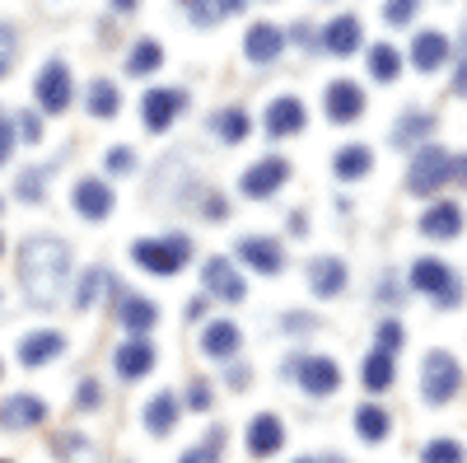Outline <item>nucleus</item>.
<instances>
[{"label": "nucleus", "mask_w": 467, "mask_h": 463, "mask_svg": "<svg viewBox=\"0 0 467 463\" xmlns=\"http://www.w3.org/2000/svg\"><path fill=\"white\" fill-rule=\"evenodd\" d=\"M70 281V244L57 235H33L19 248V286L33 309H52Z\"/></svg>", "instance_id": "1"}, {"label": "nucleus", "mask_w": 467, "mask_h": 463, "mask_svg": "<svg viewBox=\"0 0 467 463\" xmlns=\"http://www.w3.org/2000/svg\"><path fill=\"white\" fill-rule=\"evenodd\" d=\"M131 258H136V267H145L150 277H178L182 267H187V258H192V244H187L182 235H169V239H136Z\"/></svg>", "instance_id": "2"}, {"label": "nucleus", "mask_w": 467, "mask_h": 463, "mask_svg": "<svg viewBox=\"0 0 467 463\" xmlns=\"http://www.w3.org/2000/svg\"><path fill=\"white\" fill-rule=\"evenodd\" d=\"M458 389H462V365L449 352H425V361H420V398L440 407Z\"/></svg>", "instance_id": "3"}, {"label": "nucleus", "mask_w": 467, "mask_h": 463, "mask_svg": "<svg viewBox=\"0 0 467 463\" xmlns=\"http://www.w3.org/2000/svg\"><path fill=\"white\" fill-rule=\"evenodd\" d=\"M411 286H416L420 295H435L440 309L462 304V286H458V277H453V267L440 262V258H416V262H411Z\"/></svg>", "instance_id": "4"}, {"label": "nucleus", "mask_w": 467, "mask_h": 463, "mask_svg": "<svg viewBox=\"0 0 467 463\" xmlns=\"http://www.w3.org/2000/svg\"><path fill=\"white\" fill-rule=\"evenodd\" d=\"M453 178V160L440 150V145H425L411 154V174H407V187L416 197H435V192Z\"/></svg>", "instance_id": "5"}, {"label": "nucleus", "mask_w": 467, "mask_h": 463, "mask_svg": "<svg viewBox=\"0 0 467 463\" xmlns=\"http://www.w3.org/2000/svg\"><path fill=\"white\" fill-rule=\"evenodd\" d=\"M33 94H37V108H47L52 118L66 112L70 108V70H66V61H47L43 70H37Z\"/></svg>", "instance_id": "6"}, {"label": "nucleus", "mask_w": 467, "mask_h": 463, "mask_svg": "<svg viewBox=\"0 0 467 463\" xmlns=\"http://www.w3.org/2000/svg\"><path fill=\"white\" fill-rule=\"evenodd\" d=\"M285 178H290V164L281 160V154H271V160H257V164L244 169L239 187H244V197H257L262 202V197H271V192H281Z\"/></svg>", "instance_id": "7"}, {"label": "nucleus", "mask_w": 467, "mask_h": 463, "mask_svg": "<svg viewBox=\"0 0 467 463\" xmlns=\"http://www.w3.org/2000/svg\"><path fill=\"white\" fill-rule=\"evenodd\" d=\"M202 281H206V295H215V300H224V304H239V300L248 295L239 267H234L229 258H211V262L202 267Z\"/></svg>", "instance_id": "8"}, {"label": "nucleus", "mask_w": 467, "mask_h": 463, "mask_svg": "<svg viewBox=\"0 0 467 463\" xmlns=\"http://www.w3.org/2000/svg\"><path fill=\"white\" fill-rule=\"evenodd\" d=\"M295 374H299V389H304V394L327 398V394L341 389V365L327 361V356H304V361L295 365Z\"/></svg>", "instance_id": "9"}, {"label": "nucleus", "mask_w": 467, "mask_h": 463, "mask_svg": "<svg viewBox=\"0 0 467 463\" xmlns=\"http://www.w3.org/2000/svg\"><path fill=\"white\" fill-rule=\"evenodd\" d=\"M182 108H187V94L182 89H150L145 103H140V118H145L150 132H169Z\"/></svg>", "instance_id": "10"}, {"label": "nucleus", "mask_w": 467, "mask_h": 463, "mask_svg": "<svg viewBox=\"0 0 467 463\" xmlns=\"http://www.w3.org/2000/svg\"><path fill=\"white\" fill-rule=\"evenodd\" d=\"M0 421H5L10 431H28V426H43L47 421V403L33 398V394H10L0 403Z\"/></svg>", "instance_id": "11"}, {"label": "nucleus", "mask_w": 467, "mask_h": 463, "mask_svg": "<svg viewBox=\"0 0 467 463\" xmlns=\"http://www.w3.org/2000/svg\"><path fill=\"white\" fill-rule=\"evenodd\" d=\"M360 37H365V28H360L356 15H337V19L323 28V52H327V57H356V52H360Z\"/></svg>", "instance_id": "12"}, {"label": "nucleus", "mask_w": 467, "mask_h": 463, "mask_svg": "<svg viewBox=\"0 0 467 463\" xmlns=\"http://www.w3.org/2000/svg\"><path fill=\"white\" fill-rule=\"evenodd\" d=\"M420 235L425 239H458L462 235V211H458V202H435V206H425L420 211Z\"/></svg>", "instance_id": "13"}, {"label": "nucleus", "mask_w": 467, "mask_h": 463, "mask_svg": "<svg viewBox=\"0 0 467 463\" xmlns=\"http://www.w3.org/2000/svg\"><path fill=\"white\" fill-rule=\"evenodd\" d=\"M239 258L253 267V272H262V277H276L281 267H285V248L276 239H262V235H248L239 244Z\"/></svg>", "instance_id": "14"}, {"label": "nucleus", "mask_w": 467, "mask_h": 463, "mask_svg": "<svg viewBox=\"0 0 467 463\" xmlns=\"http://www.w3.org/2000/svg\"><path fill=\"white\" fill-rule=\"evenodd\" d=\"M365 112V89L356 80H332L327 85V118L332 122H356Z\"/></svg>", "instance_id": "15"}, {"label": "nucleus", "mask_w": 467, "mask_h": 463, "mask_svg": "<svg viewBox=\"0 0 467 463\" xmlns=\"http://www.w3.org/2000/svg\"><path fill=\"white\" fill-rule=\"evenodd\" d=\"M281 445H285L281 416H271V412L253 416V426H248V454L253 458H271V454H281Z\"/></svg>", "instance_id": "16"}, {"label": "nucleus", "mask_w": 467, "mask_h": 463, "mask_svg": "<svg viewBox=\"0 0 467 463\" xmlns=\"http://www.w3.org/2000/svg\"><path fill=\"white\" fill-rule=\"evenodd\" d=\"M304 122H308V112H304L299 99L281 94V99L266 103V132L271 136H295V132H304Z\"/></svg>", "instance_id": "17"}, {"label": "nucleus", "mask_w": 467, "mask_h": 463, "mask_svg": "<svg viewBox=\"0 0 467 463\" xmlns=\"http://www.w3.org/2000/svg\"><path fill=\"white\" fill-rule=\"evenodd\" d=\"M61 352H66V337H61V332H52V328H43V332H28V337L19 342V365L37 370V365L57 361Z\"/></svg>", "instance_id": "18"}, {"label": "nucleus", "mask_w": 467, "mask_h": 463, "mask_svg": "<svg viewBox=\"0 0 467 463\" xmlns=\"http://www.w3.org/2000/svg\"><path fill=\"white\" fill-rule=\"evenodd\" d=\"M154 361H160V352H154L145 337L122 342V346H117V356H112V365H117V374H122V379H140V374H150Z\"/></svg>", "instance_id": "19"}, {"label": "nucleus", "mask_w": 467, "mask_h": 463, "mask_svg": "<svg viewBox=\"0 0 467 463\" xmlns=\"http://www.w3.org/2000/svg\"><path fill=\"white\" fill-rule=\"evenodd\" d=\"M244 52H248V61H257V66L276 61V57L285 52V33H281L276 24H253L248 37H244Z\"/></svg>", "instance_id": "20"}, {"label": "nucleus", "mask_w": 467, "mask_h": 463, "mask_svg": "<svg viewBox=\"0 0 467 463\" xmlns=\"http://www.w3.org/2000/svg\"><path fill=\"white\" fill-rule=\"evenodd\" d=\"M75 211H80L85 220L112 216V187L99 183V178H80V183H75Z\"/></svg>", "instance_id": "21"}, {"label": "nucleus", "mask_w": 467, "mask_h": 463, "mask_svg": "<svg viewBox=\"0 0 467 463\" xmlns=\"http://www.w3.org/2000/svg\"><path fill=\"white\" fill-rule=\"evenodd\" d=\"M308 290L323 295V300L341 295L346 290V262L341 258H314L308 262Z\"/></svg>", "instance_id": "22"}, {"label": "nucleus", "mask_w": 467, "mask_h": 463, "mask_svg": "<svg viewBox=\"0 0 467 463\" xmlns=\"http://www.w3.org/2000/svg\"><path fill=\"white\" fill-rule=\"evenodd\" d=\"M444 61H449V37L435 33V28L416 33V43H411V66H416L420 75H431V70H440Z\"/></svg>", "instance_id": "23"}, {"label": "nucleus", "mask_w": 467, "mask_h": 463, "mask_svg": "<svg viewBox=\"0 0 467 463\" xmlns=\"http://www.w3.org/2000/svg\"><path fill=\"white\" fill-rule=\"evenodd\" d=\"M244 346V332L234 328L229 319H215V323H206V332H202V352L206 356H215V361H229L234 352Z\"/></svg>", "instance_id": "24"}, {"label": "nucleus", "mask_w": 467, "mask_h": 463, "mask_svg": "<svg viewBox=\"0 0 467 463\" xmlns=\"http://www.w3.org/2000/svg\"><path fill=\"white\" fill-rule=\"evenodd\" d=\"M117 319H122V328H131V332H150L154 323H160V309H154L150 300H140V295H131V290H122L117 295Z\"/></svg>", "instance_id": "25"}, {"label": "nucleus", "mask_w": 467, "mask_h": 463, "mask_svg": "<svg viewBox=\"0 0 467 463\" xmlns=\"http://www.w3.org/2000/svg\"><path fill=\"white\" fill-rule=\"evenodd\" d=\"M145 426H150V436H169L173 426H178V398L173 394H154L150 403H145Z\"/></svg>", "instance_id": "26"}, {"label": "nucleus", "mask_w": 467, "mask_h": 463, "mask_svg": "<svg viewBox=\"0 0 467 463\" xmlns=\"http://www.w3.org/2000/svg\"><path fill=\"white\" fill-rule=\"evenodd\" d=\"M356 431H360V440L379 445V440H388V431H393V416H388L383 407H374V403H365L356 412Z\"/></svg>", "instance_id": "27"}, {"label": "nucleus", "mask_w": 467, "mask_h": 463, "mask_svg": "<svg viewBox=\"0 0 467 463\" xmlns=\"http://www.w3.org/2000/svg\"><path fill=\"white\" fill-rule=\"evenodd\" d=\"M369 164H374V150L369 145H346V150H337V160H332L337 178H365Z\"/></svg>", "instance_id": "28"}, {"label": "nucleus", "mask_w": 467, "mask_h": 463, "mask_svg": "<svg viewBox=\"0 0 467 463\" xmlns=\"http://www.w3.org/2000/svg\"><path fill=\"white\" fill-rule=\"evenodd\" d=\"M85 108L94 112V118H117V108H122V89H117L112 80H94L89 94H85Z\"/></svg>", "instance_id": "29"}, {"label": "nucleus", "mask_w": 467, "mask_h": 463, "mask_svg": "<svg viewBox=\"0 0 467 463\" xmlns=\"http://www.w3.org/2000/svg\"><path fill=\"white\" fill-rule=\"evenodd\" d=\"M393 379H398L393 356H388V352H369V361H365V389L383 394V389H393Z\"/></svg>", "instance_id": "30"}, {"label": "nucleus", "mask_w": 467, "mask_h": 463, "mask_svg": "<svg viewBox=\"0 0 467 463\" xmlns=\"http://www.w3.org/2000/svg\"><path fill=\"white\" fill-rule=\"evenodd\" d=\"M192 5V19H202V24H220L224 15H244L248 0H187Z\"/></svg>", "instance_id": "31"}, {"label": "nucleus", "mask_w": 467, "mask_h": 463, "mask_svg": "<svg viewBox=\"0 0 467 463\" xmlns=\"http://www.w3.org/2000/svg\"><path fill=\"white\" fill-rule=\"evenodd\" d=\"M160 61H164V47L150 43V37H140V43L131 47V57H127V70L131 75H150V70H160Z\"/></svg>", "instance_id": "32"}, {"label": "nucleus", "mask_w": 467, "mask_h": 463, "mask_svg": "<svg viewBox=\"0 0 467 463\" xmlns=\"http://www.w3.org/2000/svg\"><path fill=\"white\" fill-rule=\"evenodd\" d=\"M369 75H374V80H398V75H402V57H398V47L379 43V47L369 52Z\"/></svg>", "instance_id": "33"}, {"label": "nucleus", "mask_w": 467, "mask_h": 463, "mask_svg": "<svg viewBox=\"0 0 467 463\" xmlns=\"http://www.w3.org/2000/svg\"><path fill=\"white\" fill-rule=\"evenodd\" d=\"M215 136L239 145V141L248 136V112H244V108H224V112H215Z\"/></svg>", "instance_id": "34"}, {"label": "nucleus", "mask_w": 467, "mask_h": 463, "mask_svg": "<svg viewBox=\"0 0 467 463\" xmlns=\"http://www.w3.org/2000/svg\"><path fill=\"white\" fill-rule=\"evenodd\" d=\"M220 445H224V431H220V426H211V431H206V440H202V445H192L178 463H220Z\"/></svg>", "instance_id": "35"}, {"label": "nucleus", "mask_w": 467, "mask_h": 463, "mask_svg": "<svg viewBox=\"0 0 467 463\" xmlns=\"http://www.w3.org/2000/svg\"><path fill=\"white\" fill-rule=\"evenodd\" d=\"M431 127H435V118H431V112H407V118L398 122V132H393V145H411L416 136H425Z\"/></svg>", "instance_id": "36"}, {"label": "nucleus", "mask_w": 467, "mask_h": 463, "mask_svg": "<svg viewBox=\"0 0 467 463\" xmlns=\"http://www.w3.org/2000/svg\"><path fill=\"white\" fill-rule=\"evenodd\" d=\"M467 454H462V445L458 440H431L420 449V463H462Z\"/></svg>", "instance_id": "37"}, {"label": "nucleus", "mask_w": 467, "mask_h": 463, "mask_svg": "<svg viewBox=\"0 0 467 463\" xmlns=\"http://www.w3.org/2000/svg\"><path fill=\"white\" fill-rule=\"evenodd\" d=\"M103 286H108V272H85L80 286H75V304H80V309H94Z\"/></svg>", "instance_id": "38"}, {"label": "nucleus", "mask_w": 467, "mask_h": 463, "mask_svg": "<svg viewBox=\"0 0 467 463\" xmlns=\"http://www.w3.org/2000/svg\"><path fill=\"white\" fill-rule=\"evenodd\" d=\"M374 337H379V352H388V356H398V346H402V323H398V319H383Z\"/></svg>", "instance_id": "39"}, {"label": "nucleus", "mask_w": 467, "mask_h": 463, "mask_svg": "<svg viewBox=\"0 0 467 463\" xmlns=\"http://www.w3.org/2000/svg\"><path fill=\"white\" fill-rule=\"evenodd\" d=\"M416 10H420V0H388V5H383V19L402 28V24L416 19Z\"/></svg>", "instance_id": "40"}, {"label": "nucleus", "mask_w": 467, "mask_h": 463, "mask_svg": "<svg viewBox=\"0 0 467 463\" xmlns=\"http://www.w3.org/2000/svg\"><path fill=\"white\" fill-rule=\"evenodd\" d=\"M15 47H19L15 28H10V24H0V75H5V70L15 66Z\"/></svg>", "instance_id": "41"}, {"label": "nucleus", "mask_w": 467, "mask_h": 463, "mask_svg": "<svg viewBox=\"0 0 467 463\" xmlns=\"http://www.w3.org/2000/svg\"><path fill=\"white\" fill-rule=\"evenodd\" d=\"M131 164H136V150H127V145L108 150V174H131Z\"/></svg>", "instance_id": "42"}, {"label": "nucleus", "mask_w": 467, "mask_h": 463, "mask_svg": "<svg viewBox=\"0 0 467 463\" xmlns=\"http://www.w3.org/2000/svg\"><path fill=\"white\" fill-rule=\"evenodd\" d=\"M15 122H10V112H0V169L10 164V150H15Z\"/></svg>", "instance_id": "43"}, {"label": "nucleus", "mask_w": 467, "mask_h": 463, "mask_svg": "<svg viewBox=\"0 0 467 463\" xmlns=\"http://www.w3.org/2000/svg\"><path fill=\"white\" fill-rule=\"evenodd\" d=\"M99 403H103L99 384H94V379H85V384H80V394H75V407H80V412H94Z\"/></svg>", "instance_id": "44"}, {"label": "nucleus", "mask_w": 467, "mask_h": 463, "mask_svg": "<svg viewBox=\"0 0 467 463\" xmlns=\"http://www.w3.org/2000/svg\"><path fill=\"white\" fill-rule=\"evenodd\" d=\"M15 127H19V136H24V141H43V122H37V112H19Z\"/></svg>", "instance_id": "45"}, {"label": "nucleus", "mask_w": 467, "mask_h": 463, "mask_svg": "<svg viewBox=\"0 0 467 463\" xmlns=\"http://www.w3.org/2000/svg\"><path fill=\"white\" fill-rule=\"evenodd\" d=\"M187 407H192V412H211V389H206V384H192Z\"/></svg>", "instance_id": "46"}, {"label": "nucleus", "mask_w": 467, "mask_h": 463, "mask_svg": "<svg viewBox=\"0 0 467 463\" xmlns=\"http://www.w3.org/2000/svg\"><path fill=\"white\" fill-rule=\"evenodd\" d=\"M37 183H43V174H37V169L19 178V197H24V202H37Z\"/></svg>", "instance_id": "47"}, {"label": "nucleus", "mask_w": 467, "mask_h": 463, "mask_svg": "<svg viewBox=\"0 0 467 463\" xmlns=\"http://www.w3.org/2000/svg\"><path fill=\"white\" fill-rule=\"evenodd\" d=\"M453 89L467 94V52H462V66H458V75H453Z\"/></svg>", "instance_id": "48"}, {"label": "nucleus", "mask_w": 467, "mask_h": 463, "mask_svg": "<svg viewBox=\"0 0 467 463\" xmlns=\"http://www.w3.org/2000/svg\"><path fill=\"white\" fill-rule=\"evenodd\" d=\"M453 178L467 187V154H462V160H453Z\"/></svg>", "instance_id": "49"}, {"label": "nucleus", "mask_w": 467, "mask_h": 463, "mask_svg": "<svg viewBox=\"0 0 467 463\" xmlns=\"http://www.w3.org/2000/svg\"><path fill=\"white\" fill-rule=\"evenodd\" d=\"M112 5H117V10H136V0H112Z\"/></svg>", "instance_id": "50"}, {"label": "nucleus", "mask_w": 467, "mask_h": 463, "mask_svg": "<svg viewBox=\"0 0 467 463\" xmlns=\"http://www.w3.org/2000/svg\"><path fill=\"white\" fill-rule=\"evenodd\" d=\"M295 463H323V458H295Z\"/></svg>", "instance_id": "51"}, {"label": "nucleus", "mask_w": 467, "mask_h": 463, "mask_svg": "<svg viewBox=\"0 0 467 463\" xmlns=\"http://www.w3.org/2000/svg\"><path fill=\"white\" fill-rule=\"evenodd\" d=\"M0 253H5V235H0Z\"/></svg>", "instance_id": "52"}, {"label": "nucleus", "mask_w": 467, "mask_h": 463, "mask_svg": "<svg viewBox=\"0 0 467 463\" xmlns=\"http://www.w3.org/2000/svg\"><path fill=\"white\" fill-rule=\"evenodd\" d=\"M0 463H5V458H0Z\"/></svg>", "instance_id": "53"}]
</instances>
